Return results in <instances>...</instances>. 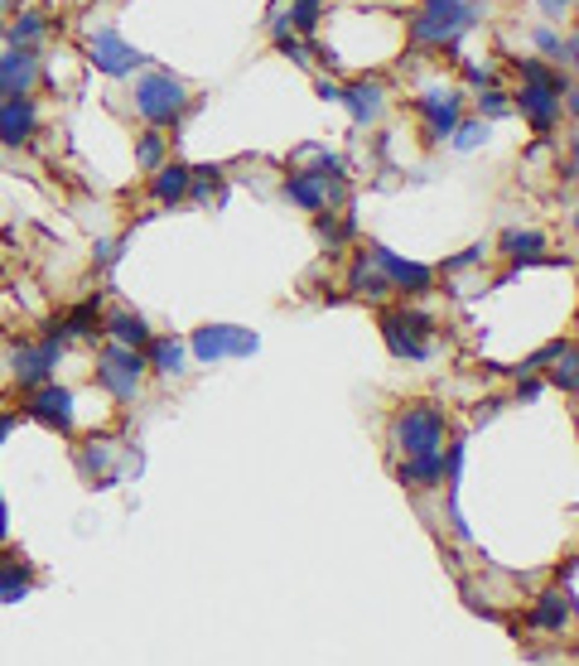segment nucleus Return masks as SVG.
<instances>
[{
	"mask_svg": "<svg viewBox=\"0 0 579 666\" xmlns=\"http://www.w3.org/2000/svg\"><path fill=\"white\" fill-rule=\"evenodd\" d=\"M522 92H516V112H522L531 126L541 131V136H550L555 121H560V92H570V78H560V72H550L546 64H536V58H526L522 64Z\"/></svg>",
	"mask_w": 579,
	"mask_h": 666,
	"instance_id": "1",
	"label": "nucleus"
},
{
	"mask_svg": "<svg viewBox=\"0 0 579 666\" xmlns=\"http://www.w3.org/2000/svg\"><path fill=\"white\" fill-rule=\"evenodd\" d=\"M136 112L150 126H174L189 112V88L174 72H145V78H136Z\"/></svg>",
	"mask_w": 579,
	"mask_h": 666,
	"instance_id": "2",
	"label": "nucleus"
},
{
	"mask_svg": "<svg viewBox=\"0 0 579 666\" xmlns=\"http://www.w3.org/2000/svg\"><path fill=\"white\" fill-rule=\"evenodd\" d=\"M444 434H450V420H444V410H440V406H406L401 416L391 420V440L401 444L406 454L440 450Z\"/></svg>",
	"mask_w": 579,
	"mask_h": 666,
	"instance_id": "3",
	"label": "nucleus"
},
{
	"mask_svg": "<svg viewBox=\"0 0 579 666\" xmlns=\"http://www.w3.org/2000/svg\"><path fill=\"white\" fill-rule=\"evenodd\" d=\"M96 382L102 392H112L116 402H136L140 382H145V353L126 343H106V353L96 358Z\"/></svg>",
	"mask_w": 579,
	"mask_h": 666,
	"instance_id": "4",
	"label": "nucleus"
},
{
	"mask_svg": "<svg viewBox=\"0 0 579 666\" xmlns=\"http://www.w3.org/2000/svg\"><path fill=\"white\" fill-rule=\"evenodd\" d=\"M382 338L396 358L406 362H425L434 353V324L425 314H382Z\"/></svg>",
	"mask_w": 579,
	"mask_h": 666,
	"instance_id": "5",
	"label": "nucleus"
},
{
	"mask_svg": "<svg viewBox=\"0 0 579 666\" xmlns=\"http://www.w3.org/2000/svg\"><path fill=\"white\" fill-rule=\"evenodd\" d=\"M478 24V5H425V15L410 20V39L416 44H454L464 30Z\"/></svg>",
	"mask_w": 579,
	"mask_h": 666,
	"instance_id": "6",
	"label": "nucleus"
},
{
	"mask_svg": "<svg viewBox=\"0 0 579 666\" xmlns=\"http://www.w3.org/2000/svg\"><path fill=\"white\" fill-rule=\"evenodd\" d=\"M189 348H193V358H198V362H223V358L257 353L261 343H257V334L237 329V324H203V329L189 338Z\"/></svg>",
	"mask_w": 579,
	"mask_h": 666,
	"instance_id": "7",
	"label": "nucleus"
},
{
	"mask_svg": "<svg viewBox=\"0 0 579 666\" xmlns=\"http://www.w3.org/2000/svg\"><path fill=\"white\" fill-rule=\"evenodd\" d=\"M88 58H92L96 72H106V78H130V72L145 64L140 48L126 44L116 30H96L92 39H88Z\"/></svg>",
	"mask_w": 579,
	"mask_h": 666,
	"instance_id": "8",
	"label": "nucleus"
},
{
	"mask_svg": "<svg viewBox=\"0 0 579 666\" xmlns=\"http://www.w3.org/2000/svg\"><path fill=\"white\" fill-rule=\"evenodd\" d=\"M30 402H24V416L30 420H39L44 430H58V434H68L72 430V392L68 386H48V382H39V386H30Z\"/></svg>",
	"mask_w": 579,
	"mask_h": 666,
	"instance_id": "9",
	"label": "nucleus"
},
{
	"mask_svg": "<svg viewBox=\"0 0 579 666\" xmlns=\"http://www.w3.org/2000/svg\"><path fill=\"white\" fill-rule=\"evenodd\" d=\"M285 199L305 213H323L333 199H343V189H338V179L319 174V169H295V174L285 179Z\"/></svg>",
	"mask_w": 579,
	"mask_h": 666,
	"instance_id": "10",
	"label": "nucleus"
},
{
	"mask_svg": "<svg viewBox=\"0 0 579 666\" xmlns=\"http://www.w3.org/2000/svg\"><path fill=\"white\" fill-rule=\"evenodd\" d=\"M416 112L425 116V140H450L458 116H464V97H458L454 88L444 92H420L416 97Z\"/></svg>",
	"mask_w": 579,
	"mask_h": 666,
	"instance_id": "11",
	"label": "nucleus"
},
{
	"mask_svg": "<svg viewBox=\"0 0 579 666\" xmlns=\"http://www.w3.org/2000/svg\"><path fill=\"white\" fill-rule=\"evenodd\" d=\"M58 358H64V338H58V334H48L44 343L15 348V382H20V386L48 382V377H54V368H58Z\"/></svg>",
	"mask_w": 579,
	"mask_h": 666,
	"instance_id": "12",
	"label": "nucleus"
},
{
	"mask_svg": "<svg viewBox=\"0 0 579 666\" xmlns=\"http://www.w3.org/2000/svg\"><path fill=\"white\" fill-rule=\"evenodd\" d=\"M372 261H377V271L386 275V281H391V290H406V295H425L430 281H434L430 266L401 261L396 251H386V247H372Z\"/></svg>",
	"mask_w": 579,
	"mask_h": 666,
	"instance_id": "13",
	"label": "nucleus"
},
{
	"mask_svg": "<svg viewBox=\"0 0 579 666\" xmlns=\"http://www.w3.org/2000/svg\"><path fill=\"white\" fill-rule=\"evenodd\" d=\"M34 78H39V58H34L30 48L10 44V54H0V102H5V97H30Z\"/></svg>",
	"mask_w": 579,
	"mask_h": 666,
	"instance_id": "14",
	"label": "nucleus"
},
{
	"mask_svg": "<svg viewBox=\"0 0 579 666\" xmlns=\"http://www.w3.org/2000/svg\"><path fill=\"white\" fill-rule=\"evenodd\" d=\"M34 126H39V106H34L30 97H5V102H0V140L5 145L30 140Z\"/></svg>",
	"mask_w": 579,
	"mask_h": 666,
	"instance_id": "15",
	"label": "nucleus"
},
{
	"mask_svg": "<svg viewBox=\"0 0 579 666\" xmlns=\"http://www.w3.org/2000/svg\"><path fill=\"white\" fill-rule=\"evenodd\" d=\"M570 609H575V589H546L536 599V609H531V628L536 633H560L570 623Z\"/></svg>",
	"mask_w": 579,
	"mask_h": 666,
	"instance_id": "16",
	"label": "nucleus"
},
{
	"mask_svg": "<svg viewBox=\"0 0 579 666\" xmlns=\"http://www.w3.org/2000/svg\"><path fill=\"white\" fill-rule=\"evenodd\" d=\"M382 82L377 78H362L353 82V88H343V102H348V112H353L357 126H372V121L382 116Z\"/></svg>",
	"mask_w": 579,
	"mask_h": 666,
	"instance_id": "17",
	"label": "nucleus"
},
{
	"mask_svg": "<svg viewBox=\"0 0 579 666\" xmlns=\"http://www.w3.org/2000/svg\"><path fill=\"white\" fill-rule=\"evenodd\" d=\"M145 368H155L160 377H179L189 368V348L179 338H150L145 343Z\"/></svg>",
	"mask_w": 579,
	"mask_h": 666,
	"instance_id": "18",
	"label": "nucleus"
},
{
	"mask_svg": "<svg viewBox=\"0 0 579 666\" xmlns=\"http://www.w3.org/2000/svg\"><path fill=\"white\" fill-rule=\"evenodd\" d=\"M150 199L155 203H184L189 199V165H155V179H150Z\"/></svg>",
	"mask_w": 579,
	"mask_h": 666,
	"instance_id": "19",
	"label": "nucleus"
},
{
	"mask_svg": "<svg viewBox=\"0 0 579 666\" xmlns=\"http://www.w3.org/2000/svg\"><path fill=\"white\" fill-rule=\"evenodd\" d=\"M396 478H401L406 488H430V483H440V478H444V459H440V450L406 454L401 469H396Z\"/></svg>",
	"mask_w": 579,
	"mask_h": 666,
	"instance_id": "20",
	"label": "nucleus"
},
{
	"mask_svg": "<svg viewBox=\"0 0 579 666\" xmlns=\"http://www.w3.org/2000/svg\"><path fill=\"white\" fill-rule=\"evenodd\" d=\"M96 329H102V300H82V305H72L64 314V324H54L58 338H92Z\"/></svg>",
	"mask_w": 579,
	"mask_h": 666,
	"instance_id": "21",
	"label": "nucleus"
},
{
	"mask_svg": "<svg viewBox=\"0 0 579 666\" xmlns=\"http://www.w3.org/2000/svg\"><path fill=\"white\" fill-rule=\"evenodd\" d=\"M102 329L112 334V343H126V348H145V343H150V324H145L136 309H116V314H106Z\"/></svg>",
	"mask_w": 579,
	"mask_h": 666,
	"instance_id": "22",
	"label": "nucleus"
},
{
	"mask_svg": "<svg viewBox=\"0 0 579 666\" xmlns=\"http://www.w3.org/2000/svg\"><path fill=\"white\" fill-rule=\"evenodd\" d=\"M34 589V571L20 561H0V603H20Z\"/></svg>",
	"mask_w": 579,
	"mask_h": 666,
	"instance_id": "23",
	"label": "nucleus"
},
{
	"mask_svg": "<svg viewBox=\"0 0 579 666\" xmlns=\"http://www.w3.org/2000/svg\"><path fill=\"white\" fill-rule=\"evenodd\" d=\"M502 251L512 257V266H531V261H546V237L541 233H507Z\"/></svg>",
	"mask_w": 579,
	"mask_h": 666,
	"instance_id": "24",
	"label": "nucleus"
},
{
	"mask_svg": "<svg viewBox=\"0 0 579 666\" xmlns=\"http://www.w3.org/2000/svg\"><path fill=\"white\" fill-rule=\"evenodd\" d=\"M44 30H48V20L39 15V10H20V20L5 24V39L15 44V48H34V44L44 39Z\"/></svg>",
	"mask_w": 579,
	"mask_h": 666,
	"instance_id": "25",
	"label": "nucleus"
},
{
	"mask_svg": "<svg viewBox=\"0 0 579 666\" xmlns=\"http://www.w3.org/2000/svg\"><path fill=\"white\" fill-rule=\"evenodd\" d=\"M348 285H353L357 295H367V300H382L386 290H391V281H386L382 271H372V266H367V257H362V261L353 266V275H348Z\"/></svg>",
	"mask_w": 579,
	"mask_h": 666,
	"instance_id": "26",
	"label": "nucleus"
},
{
	"mask_svg": "<svg viewBox=\"0 0 579 666\" xmlns=\"http://www.w3.org/2000/svg\"><path fill=\"white\" fill-rule=\"evenodd\" d=\"M550 382L560 386L565 396H575V392H579V372H575V348H570V343L560 348V362L550 368Z\"/></svg>",
	"mask_w": 579,
	"mask_h": 666,
	"instance_id": "27",
	"label": "nucleus"
},
{
	"mask_svg": "<svg viewBox=\"0 0 579 666\" xmlns=\"http://www.w3.org/2000/svg\"><path fill=\"white\" fill-rule=\"evenodd\" d=\"M450 140H454V150L468 155V150H478V145L488 140V126H483V121H464V116H458V126H454Z\"/></svg>",
	"mask_w": 579,
	"mask_h": 666,
	"instance_id": "28",
	"label": "nucleus"
},
{
	"mask_svg": "<svg viewBox=\"0 0 579 666\" xmlns=\"http://www.w3.org/2000/svg\"><path fill=\"white\" fill-rule=\"evenodd\" d=\"M323 15V0H290V30H314Z\"/></svg>",
	"mask_w": 579,
	"mask_h": 666,
	"instance_id": "29",
	"label": "nucleus"
},
{
	"mask_svg": "<svg viewBox=\"0 0 579 666\" xmlns=\"http://www.w3.org/2000/svg\"><path fill=\"white\" fill-rule=\"evenodd\" d=\"M160 160H164V136H160V131H145V136L136 140V165L140 169H155Z\"/></svg>",
	"mask_w": 579,
	"mask_h": 666,
	"instance_id": "30",
	"label": "nucleus"
},
{
	"mask_svg": "<svg viewBox=\"0 0 579 666\" xmlns=\"http://www.w3.org/2000/svg\"><path fill=\"white\" fill-rule=\"evenodd\" d=\"M478 106H483V116H507V112H512V97H502L498 88H488V92L478 97Z\"/></svg>",
	"mask_w": 579,
	"mask_h": 666,
	"instance_id": "31",
	"label": "nucleus"
},
{
	"mask_svg": "<svg viewBox=\"0 0 579 666\" xmlns=\"http://www.w3.org/2000/svg\"><path fill=\"white\" fill-rule=\"evenodd\" d=\"M560 348H565V338H550V343L541 348V353H531V358H526V362H522V368H516V372H536V368H546L550 358H560Z\"/></svg>",
	"mask_w": 579,
	"mask_h": 666,
	"instance_id": "32",
	"label": "nucleus"
},
{
	"mask_svg": "<svg viewBox=\"0 0 579 666\" xmlns=\"http://www.w3.org/2000/svg\"><path fill=\"white\" fill-rule=\"evenodd\" d=\"M319 237L329 241V247H338V241L348 237V227H343V223H333V217H323V213H319Z\"/></svg>",
	"mask_w": 579,
	"mask_h": 666,
	"instance_id": "33",
	"label": "nucleus"
},
{
	"mask_svg": "<svg viewBox=\"0 0 579 666\" xmlns=\"http://www.w3.org/2000/svg\"><path fill=\"white\" fill-rule=\"evenodd\" d=\"M536 48H541L546 58H555V48H560V34H555V30H541V34H536Z\"/></svg>",
	"mask_w": 579,
	"mask_h": 666,
	"instance_id": "34",
	"label": "nucleus"
},
{
	"mask_svg": "<svg viewBox=\"0 0 579 666\" xmlns=\"http://www.w3.org/2000/svg\"><path fill=\"white\" fill-rule=\"evenodd\" d=\"M281 48H285L290 58H295L299 68H309V48H305V44H295V39H281Z\"/></svg>",
	"mask_w": 579,
	"mask_h": 666,
	"instance_id": "35",
	"label": "nucleus"
},
{
	"mask_svg": "<svg viewBox=\"0 0 579 666\" xmlns=\"http://www.w3.org/2000/svg\"><path fill=\"white\" fill-rule=\"evenodd\" d=\"M319 97L323 102H343V88H338L333 78H319Z\"/></svg>",
	"mask_w": 579,
	"mask_h": 666,
	"instance_id": "36",
	"label": "nucleus"
},
{
	"mask_svg": "<svg viewBox=\"0 0 579 666\" xmlns=\"http://www.w3.org/2000/svg\"><path fill=\"white\" fill-rule=\"evenodd\" d=\"M522 377H526V372H522ZM516 396H522V402H536V396H541V382H536V377H526V382H522V392H516Z\"/></svg>",
	"mask_w": 579,
	"mask_h": 666,
	"instance_id": "37",
	"label": "nucleus"
},
{
	"mask_svg": "<svg viewBox=\"0 0 579 666\" xmlns=\"http://www.w3.org/2000/svg\"><path fill=\"white\" fill-rule=\"evenodd\" d=\"M478 257H483V247H474V251H464V257H454V261H450V271H464V266H474Z\"/></svg>",
	"mask_w": 579,
	"mask_h": 666,
	"instance_id": "38",
	"label": "nucleus"
},
{
	"mask_svg": "<svg viewBox=\"0 0 579 666\" xmlns=\"http://www.w3.org/2000/svg\"><path fill=\"white\" fill-rule=\"evenodd\" d=\"M498 410H502V402H492V406H478V426H488V420L498 416Z\"/></svg>",
	"mask_w": 579,
	"mask_h": 666,
	"instance_id": "39",
	"label": "nucleus"
},
{
	"mask_svg": "<svg viewBox=\"0 0 579 666\" xmlns=\"http://www.w3.org/2000/svg\"><path fill=\"white\" fill-rule=\"evenodd\" d=\"M10 430H15V416H10V410H0V444H5Z\"/></svg>",
	"mask_w": 579,
	"mask_h": 666,
	"instance_id": "40",
	"label": "nucleus"
},
{
	"mask_svg": "<svg viewBox=\"0 0 579 666\" xmlns=\"http://www.w3.org/2000/svg\"><path fill=\"white\" fill-rule=\"evenodd\" d=\"M541 5H546V10H550V15H560V10H570V5H575V0H541Z\"/></svg>",
	"mask_w": 579,
	"mask_h": 666,
	"instance_id": "41",
	"label": "nucleus"
},
{
	"mask_svg": "<svg viewBox=\"0 0 579 666\" xmlns=\"http://www.w3.org/2000/svg\"><path fill=\"white\" fill-rule=\"evenodd\" d=\"M10 531V512H5V498H0V537Z\"/></svg>",
	"mask_w": 579,
	"mask_h": 666,
	"instance_id": "42",
	"label": "nucleus"
},
{
	"mask_svg": "<svg viewBox=\"0 0 579 666\" xmlns=\"http://www.w3.org/2000/svg\"><path fill=\"white\" fill-rule=\"evenodd\" d=\"M425 5H464V0H425Z\"/></svg>",
	"mask_w": 579,
	"mask_h": 666,
	"instance_id": "43",
	"label": "nucleus"
},
{
	"mask_svg": "<svg viewBox=\"0 0 579 666\" xmlns=\"http://www.w3.org/2000/svg\"><path fill=\"white\" fill-rule=\"evenodd\" d=\"M5 10H10V0H0V30H5Z\"/></svg>",
	"mask_w": 579,
	"mask_h": 666,
	"instance_id": "44",
	"label": "nucleus"
}]
</instances>
